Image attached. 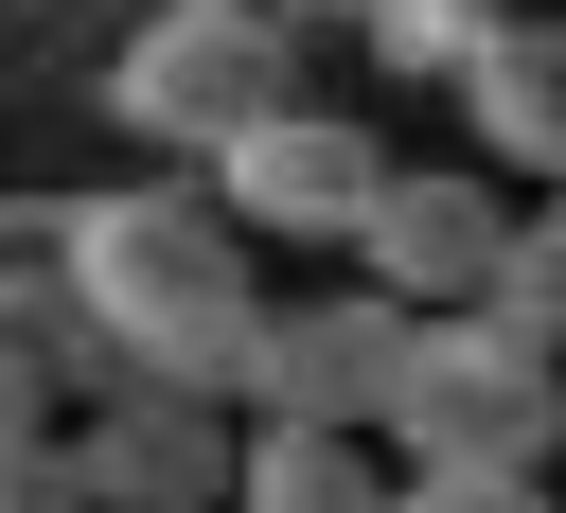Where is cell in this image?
I'll use <instances>...</instances> for the list:
<instances>
[{
  "mask_svg": "<svg viewBox=\"0 0 566 513\" xmlns=\"http://www.w3.org/2000/svg\"><path fill=\"white\" fill-rule=\"evenodd\" d=\"M53 283H71V318H88V389H106V371L230 389V336L265 318V248L212 212V177L53 195Z\"/></svg>",
  "mask_w": 566,
  "mask_h": 513,
  "instance_id": "obj_1",
  "label": "cell"
},
{
  "mask_svg": "<svg viewBox=\"0 0 566 513\" xmlns=\"http://www.w3.org/2000/svg\"><path fill=\"white\" fill-rule=\"evenodd\" d=\"M371 442L389 460H566V354L495 301H424L389 336V389H371Z\"/></svg>",
  "mask_w": 566,
  "mask_h": 513,
  "instance_id": "obj_2",
  "label": "cell"
},
{
  "mask_svg": "<svg viewBox=\"0 0 566 513\" xmlns=\"http://www.w3.org/2000/svg\"><path fill=\"white\" fill-rule=\"evenodd\" d=\"M283 35L301 18H248V0H142V35L106 53V124L142 159H212L248 106H283Z\"/></svg>",
  "mask_w": 566,
  "mask_h": 513,
  "instance_id": "obj_3",
  "label": "cell"
},
{
  "mask_svg": "<svg viewBox=\"0 0 566 513\" xmlns=\"http://www.w3.org/2000/svg\"><path fill=\"white\" fill-rule=\"evenodd\" d=\"M195 177H212V212H230L248 248H354V212H371L389 142H371L354 106H301V88H283V106H248Z\"/></svg>",
  "mask_w": 566,
  "mask_h": 513,
  "instance_id": "obj_4",
  "label": "cell"
},
{
  "mask_svg": "<svg viewBox=\"0 0 566 513\" xmlns=\"http://www.w3.org/2000/svg\"><path fill=\"white\" fill-rule=\"evenodd\" d=\"M389 336H407L389 283H301V301H265V318L230 336V425H371Z\"/></svg>",
  "mask_w": 566,
  "mask_h": 513,
  "instance_id": "obj_5",
  "label": "cell"
},
{
  "mask_svg": "<svg viewBox=\"0 0 566 513\" xmlns=\"http://www.w3.org/2000/svg\"><path fill=\"white\" fill-rule=\"evenodd\" d=\"M53 442H71V495H88V513H212L248 425H230V389H159V371H106V389H88Z\"/></svg>",
  "mask_w": 566,
  "mask_h": 513,
  "instance_id": "obj_6",
  "label": "cell"
},
{
  "mask_svg": "<svg viewBox=\"0 0 566 513\" xmlns=\"http://www.w3.org/2000/svg\"><path fill=\"white\" fill-rule=\"evenodd\" d=\"M495 230H513V177H495V159H389L336 265L424 318V301H478V283H495Z\"/></svg>",
  "mask_w": 566,
  "mask_h": 513,
  "instance_id": "obj_7",
  "label": "cell"
},
{
  "mask_svg": "<svg viewBox=\"0 0 566 513\" xmlns=\"http://www.w3.org/2000/svg\"><path fill=\"white\" fill-rule=\"evenodd\" d=\"M460 124H478V159H495L513 195H566V0H513V18L478 35Z\"/></svg>",
  "mask_w": 566,
  "mask_h": 513,
  "instance_id": "obj_8",
  "label": "cell"
},
{
  "mask_svg": "<svg viewBox=\"0 0 566 513\" xmlns=\"http://www.w3.org/2000/svg\"><path fill=\"white\" fill-rule=\"evenodd\" d=\"M212 513H389V442L371 425H248Z\"/></svg>",
  "mask_w": 566,
  "mask_h": 513,
  "instance_id": "obj_9",
  "label": "cell"
},
{
  "mask_svg": "<svg viewBox=\"0 0 566 513\" xmlns=\"http://www.w3.org/2000/svg\"><path fill=\"white\" fill-rule=\"evenodd\" d=\"M495 318H531L548 354H566V195H513V230H495V283H478Z\"/></svg>",
  "mask_w": 566,
  "mask_h": 513,
  "instance_id": "obj_10",
  "label": "cell"
},
{
  "mask_svg": "<svg viewBox=\"0 0 566 513\" xmlns=\"http://www.w3.org/2000/svg\"><path fill=\"white\" fill-rule=\"evenodd\" d=\"M495 18H513V0H371V18H354V35H371V71H442V88H460V71H478V35H495Z\"/></svg>",
  "mask_w": 566,
  "mask_h": 513,
  "instance_id": "obj_11",
  "label": "cell"
},
{
  "mask_svg": "<svg viewBox=\"0 0 566 513\" xmlns=\"http://www.w3.org/2000/svg\"><path fill=\"white\" fill-rule=\"evenodd\" d=\"M389 513H566L531 460H389Z\"/></svg>",
  "mask_w": 566,
  "mask_h": 513,
  "instance_id": "obj_12",
  "label": "cell"
},
{
  "mask_svg": "<svg viewBox=\"0 0 566 513\" xmlns=\"http://www.w3.org/2000/svg\"><path fill=\"white\" fill-rule=\"evenodd\" d=\"M0 513H88V495H71V442H18V460H0Z\"/></svg>",
  "mask_w": 566,
  "mask_h": 513,
  "instance_id": "obj_13",
  "label": "cell"
},
{
  "mask_svg": "<svg viewBox=\"0 0 566 513\" xmlns=\"http://www.w3.org/2000/svg\"><path fill=\"white\" fill-rule=\"evenodd\" d=\"M53 407H71V389H53L35 354H0V460H18V442H53Z\"/></svg>",
  "mask_w": 566,
  "mask_h": 513,
  "instance_id": "obj_14",
  "label": "cell"
},
{
  "mask_svg": "<svg viewBox=\"0 0 566 513\" xmlns=\"http://www.w3.org/2000/svg\"><path fill=\"white\" fill-rule=\"evenodd\" d=\"M283 18H336V35H354V18H371V0H283Z\"/></svg>",
  "mask_w": 566,
  "mask_h": 513,
  "instance_id": "obj_15",
  "label": "cell"
},
{
  "mask_svg": "<svg viewBox=\"0 0 566 513\" xmlns=\"http://www.w3.org/2000/svg\"><path fill=\"white\" fill-rule=\"evenodd\" d=\"M248 18H283V0H248Z\"/></svg>",
  "mask_w": 566,
  "mask_h": 513,
  "instance_id": "obj_16",
  "label": "cell"
},
{
  "mask_svg": "<svg viewBox=\"0 0 566 513\" xmlns=\"http://www.w3.org/2000/svg\"><path fill=\"white\" fill-rule=\"evenodd\" d=\"M18 18H35V0H18Z\"/></svg>",
  "mask_w": 566,
  "mask_h": 513,
  "instance_id": "obj_17",
  "label": "cell"
}]
</instances>
